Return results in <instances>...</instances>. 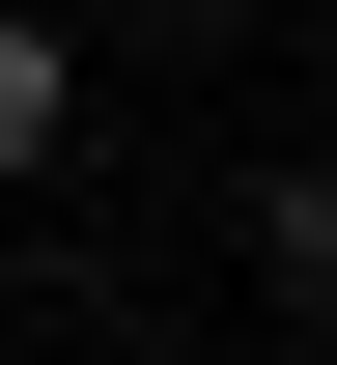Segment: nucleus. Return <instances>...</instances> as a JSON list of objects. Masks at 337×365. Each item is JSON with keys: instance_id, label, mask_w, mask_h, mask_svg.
<instances>
[{"instance_id": "nucleus-1", "label": "nucleus", "mask_w": 337, "mask_h": 365, "mask_svg": "<svg viewBox=\"0 0 337 365\" xmlns=\"http://www.w3.org/2000/svg\"><path fill=\"white\" fill-rule=\"evenodd\" d=\"M253 281H281V309L337 337V140H309V169H281V197H253Z\"/></svg>"}, {"instance_id": "nucleus-2", "label": "nucleus", "mask_w": 337, "mask_h": 365, "mask_svg": "<svg viewBox=\"0 0 337 365\" xmlns=\"http://www.w3.org/2000/svg\"><path fill=\"white\" fill-rule=\"evenodd\" d=\"M56 113H85V56H56L28 0H0V169H56Z\"/></svg>"}]
</instances>
